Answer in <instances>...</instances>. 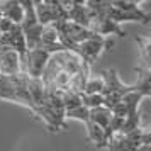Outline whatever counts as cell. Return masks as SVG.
<instances>
[{"label":"cell","mask_w":151,"mask_h":151,"mask_svg":"<svg viewBox=\"0 0 151 151\" xmlns=\"http://www.w3.org/2000/svg\"><path fill=\"white\" fill-rule=\"evenodd\" d=\"M27 78L26 73H19L14 76H7L0 73V100H9L14 104H21L34 112V102L27 92Z\"/></svg>","instance_id":"cell-1"},{"label":"cell","mask_w":151,"mask_h":151,"mask_svg":"<svg viewBox=\"0 0 151 151\" xmlns=\"http://www.w3.org/2000/svg\"><path fill=\"white\" fill-rule=\"evenodd\" d=\"M151 143V134L148 129H136L129 134L117 132L107 141V151H137L143 144Z\"/></svg>","instance_id":"cell-2"},{"label":"cell","mask_w":151,"mask_h":151,"mask_svg":"<svg viewBox=\"0 0 151 151\" xmlns=\"http://www.w3.org/2000/svg\"><path fill=\"white\" fill-rule=\"evenodd\" d=\"M21 4L22 9H24V19L21 22V29L24 32V37H26V46H27V49H34L39 46L44 27L37 22V17H36L34 12V2L26 0V2H21Z\"/></svg>","instance_id":"cell-3"},{"label":"cell","mask_w":151,"mask_h":151,"mask_svg":"<svg viewBox=\"0 0 151 151\" xmlns=\"http://www.w3.org/2000/svg\"><path fill=\"white\" fill-rule=\"evenodd\" d=\"M34 12H36V17H37V22L42 27L53 26L56 22L68 21L66 10L63 7V2H55V0L34 2Z\"/></svg>","instance_id":"cell-4"},{"label":"cell","mask_w":151,"mask_h":151,"mask_svg":"<svg viewBox=\"0 0 151 151\" xmlns=\"http://www.w3.org/2000/svg\"><path fill=\"white\" fill-rule=\"evenodd\" d=\"M112 46V41L107 39V37H102V36H93L88 41H83L78 44V49H76V56L82 60L85 65L92 66V63L95 61L99 56L102 55L104 49H109Z\"/></svg>","instance_id":"cell-5"},{"label":"cell","mask_w":151,"mask_h":151,"mask_svg":"<svg viewBox=\"0 0 151 151\" xmlns=\"http://www.w3.org/2000/svg\"><path fill=\"white\" fill-rule=\"evenodd\" d=\"M49 58H51V55L41 48L27 49L24 60L21 61V63H24L22 73L29 75L31 78H41L44 70H46V65H48Z\"/></svg>","instance_id":"cell-6"},{"label":"cell","mask_w":151,"mask_h":151,"mask_svg":"<svg viewBox=\"0 0 151 151\" xmlns=\"http://www.w3.org/2000/svg\"><path fill=\"white\" fill-rule=\"evenodd\" d=\"M0 46L15 51L22 61L24 56H26V51H27V46H26V37H24L21 26H14L9 32L0 36Z\"/></svg>","instance_id":"cell-7"},{"label":"cell","mask_w":151,"mask_h":151,"mask_svg":"<svg viewBox=\"0 0 151 151\" xmlns=\"http://www.w3.org/2000/svg\"><path fill=\"white\" fill-rule=\"evenodd\" d=\"M63 7L66 10V17H68L70 22L88 29L92 17H90V12L85 5V2H73V0L71 2H63Z\"/></svg>","instance_id":"cell-8"},{"label":"cell","mask_w":151,"mask_h":151,"mask_svg":"<svg viewBox=\"0 0 151 151\" xmlns=\"http://www.w3.org/2000/svg\"><path fill=\"white\" fill-rule=\"evenodd\" d=\"M88 29L93 34L102 36V37H107L109 34H117L119 37H124L126 36V31L119 24H116L114 21H110L109 17H92Z\"/></svg>","instance_id":"cell-9"},{"label":"cell","mask_w":151,"mask_h":151,"mask_svg":"<svg viewBox=\"0 0 151 151\" xmlns=\"http://www.w3.org/2000/svg\"><path fill=\"white\" fill-rule=\"evenodd\" d=\"M0 73L7 76H14L21 73V58L15 51L4 48L2 55H0Z\"/></svg>","instance_id":"cell-10"},{"label":"cell","mask_w":151,"mask_h":151,"mask_svg":"<svg viewBox=\"0 0 151 151\" xmlns=\"http://www.w3.org/2000/svg\"><path fill=\"white\" fill-rule=\"evenodd\" d=\"M107 17H109L110 21H114L116 24L121 26V22H141V24H150L151 17L150 14H146V12H141V14H131V12H124V10H119L116 9L112 4H110L109 10H107Z\"/></svg>","instance_id":"cell-11"},{"label":"cell","mask_w":151,"mask_h":151,"mask_svg":"<svg viewBox=\"0 0 151 151\" xmlns=\"http://www.w3.org/2000/svg\"><path fill=\"white\" fill-rule=\"evenodd\" d=\"M0 14L4 19L21 26L22 19H24V9L19 0H4L0 2Z\"/></svg>","instance_id":"cell-12"},{"label":"cell","mask_w":151,"mask_h":151,"mask_svg":"<svg viewBox=\"0 0 151 151\" xmlns=\"http://www.w3.org/2000/svg\"><path fill=\"white\" fill-rule=\"evenodd\" d=\"M137 80L132 85H129L131 87V92H139V93H143L144 99L146 97L151 95V71L146 68H137Z\"/></svg>","instance_id":"cell-13"},{"label":"cell","mask_w":151,"mask_h":151,"mask_svg":"<svg viewBox=\"0 0 151 151\" xmlns=\"http://www.w3.org/2000/svg\"><path fill=\"white\" fill-rule=\"evenodd\" d=\"M85 127H87V139L90 143H93L99 148V150H105L107 148V137H105V131L97 126L93 122H85Z\"/></svg>","instance_id":"cell-14"},{"label":"cell","mask_w":151,"mask_h":151,"mask_svg":"<svg viewBox=\"0 0 151 151\" xmlns=\"http://www.w3.org/2000/svg\"><path fill=\"white\" fill-rule=\"evenodd\" d=\"M110 119H112V112L105 107H97V109H92L88 110V121L90 122L100 126L102 129H105L107 126L110 124Z\"/></svg>","instance_id":"cell-15"},{"label":"cell","mask_w":151,"mask_h":151,"mask_svg":"<svg viewBox=\"0 0 151 151\" xmlns=\"http://www.w3.org/2000/svg\"><path fill=\"white\" fill-rule=\"evenodd\" d=\"M104 90V78L102 75H90L85 82V87H83L82 93H87V95H95V93H100L102 95Z\"/></svg>","instance_id":"cell-16"},{"label":"cell","mask_w":151,"mask_h":151,"mask_svg":"<svg viewBox=\"0 0 151 151\" xmlns=\"http://www.w3.org/2000/svg\"><path fill=\"white\" fill-rule=\"evenodd\" d=\"M136 42L139 46V51H141V56H143L144 61V68L150 70V60H151V39L150 37H136Z\"/></svg>","instance_id":"cell-17"},{"label":"cell","mask_w":151,"mask_h":151,"mask_svg":"<svg viewBox=\"0 0 151 151\" xmlns=\"http://www.w3.org/2000/svg\"><path fill=\"white\" fill-rule=\"evenodd\" d=\"M65 119H75V121H80V122H88V109H85L82 104L76 105L73 109L65 110Z\"/></svg>","instance_id":"cell-18"},{"label":"cell","mask_w":151,"mask_h":151,"mask_svg":"<svg viewBox=\"0 0 151 151\" xmlns=\"http://www.w3.org/2000/svg\"><path fill=\"white\" fill-rule=\"evenodd\" d=\"M80 100H82V105L85 109H97V107H102L104 105V97L100 93H95V95H87V93H80Z\"/></svg>","instance_id":"cell-19"},{"label":"cell","mask_w":151,"mask_h":151,"mask_svg":"<svg viewBox=\"0 0 151 151\" xmlns=\"http://www.w3.org/2000/svg\"><path fill=\"white\" fill-rule=\"evenodd\" d=\"M110 4H112L116 9H119V10L131 12V14H141V12H144L143 9L139 7L137 2H129V0H112Z\"/></svg>","instance_id":"cell-20"},{"label":"cell","mask_w":151,"mask_h":151,"mask_svg":"<svg viewBox=\"0 0 151 151\" xmlns=\"http://www.w3.org/2000/svg\"><path fill=\"white\" fill-rule=\"evenodd\" d=\"M137 151H151V148H150V144H143Z\"/></svg>","instance_id":"cell-21"}]
</instances>
